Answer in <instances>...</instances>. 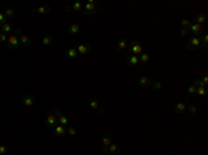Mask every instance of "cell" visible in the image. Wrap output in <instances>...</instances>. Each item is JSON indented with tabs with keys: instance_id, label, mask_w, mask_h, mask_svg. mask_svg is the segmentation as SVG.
I'll return each mask as SVG.
<instances>
[{
	"instance_id": "obj_3",
	"label": "cell",
	"mask_w": 208,
	"mask_h": 155,
	"mask_svg": "<svg viewBox=\"0 0 208 155\" xmlns=\"http://www.w3.org/2000/svg\"><path fill=\"white\" fill-rule=\"evenodd\" d=\"M15 35L18 36V40H20V44H22V46H31L32 44V39L29 37L28 35H25V33H22V31L21 29H15Z\"/></svg>"
},
{
	"instance_id": "obj_23",
	"label": "cell",
	"mask_w": 208,
	"mask_h": 155,
	"mask_svg": "<svg viewBox=\"0 0 208 155\" xmlns=\"http://www.w3.org/2000/svg\"><path fill=\"white\" fill-rule=\"evenodd\" d=\"M11 31H13V26L10 22H6V24L1 25V32H3V33L8 35V33H11Z\"/></svg>"
},
{
	"instance_id": "obj_12",
	"label": "cell",
	"mask_w": 208,
	"mask_h": 155,
	"mask_svg": "<svg viewBox=\"0 0 208 155\" xmlns=\"http://www.w3.org/2000/svg\"><path fill=\"white\" fill-rule=\"evenodd\" d=\"M189 31H190V33H193L194 36H197V35H201L203 33V28H201V25H198V24H193L192 22V25H190V28H189Z\"/></svg>"
},
{
	"instance_id": "obj_20",
	"label": "cell",
	"mask_w": 208,
	"mask_h": 155,
	"mask_svg": "<svg viewBox=\"0 0 208 155\" xmlns=\"http://www.w3.org/2000/svg\"><path fill=\"white\" fill-rule=\"evenodd\" d=\"M175 112L176 114H183V112H186V104L184 103L175 104Z\"/></svg>"
},
{
	"instance_id": "obj_37",
	"label": "cell",
	"mask_w": 208,
	"mask_h": 155,
	"mask_svg": "<svg viewBox=\"0 0 208 155\" xmlns=\"http://www.w3.org/2000/svg\"><path fill=\"white\" fill-rule=\"evenodd\" d=\"M196 86H189V89H187V92H189V94H196Z\"/></svg>"
},
{
	"instance_id": "obj_33",
	"label": "cell",
	"mask_w": 208,
	"mask_h": 155,
	"mask_svg": "<svg viewBox=\"0 0 208 155\" xmlns=\"http://www.w3.org/2000/svg\"><path fill=\"white\" fill-rule=\"evenodd\" d=\"M150 86H151L153 89H161V87H162V83H161V82H158V80H153Z\"/></svg>"
},
{
	"instance_id": "obj_21",
	"label": "cell",
	"mask_w": 208,
	"mask_h": 155,
	"mask_svg": "<svg viewBox=\"0 0 208 155\" xmlns=\"http://www.w3.org/2000/svg\"><path fill=\"white\" fill-rule=\"evenodd\" d=\"M205 21H207V15H205L204 12H200V14L196 15V24L201 25V24H204Z\"/></svg>"
},
{
	"instance_id": "obj_26",
	"label": "cell",
	"mask_w": 208,
	"mask_h": 155,
	"mask_svg": "<svg viewBox=\"0 0 208 155\" xmlns=\"http://www.w3.org/2000/svg\"><path fill=\"white\" fill-rule=\"evenodd\" d=\"M42 43H43L44 46H50V44L53 43V36L52 35H44L43 39H42Z\"/></svg>"
},
{
	"instance_id": "obj_11",
	"label": "cell",
	"mask_w": 208,
	"mask_h": 155,
	"mask_svg": "<svg viewBox=\"0 0 208 155\" xmlns=\"http://www.w3.org/2000/svg\"><path fill=\"white\" fill-rule=\"evenodd\" d=\"M125 62H126V65H129V67H136V65H139V57L137 56H128L126 57V60H125Z\"/></svg>"
},
{
	"instance_id": "obj_16",
	"label": "cell",
	"mask_w": 208,
	"mask_h": 155,
	"mask_svg": "<svg viewBox=\"0 0 208 155\" xmlns=\"http://www.w3.org/2000/svg\"><path fill=\"white\" fill-rule=\"evenodd\" d=\"M65 56H67V58H69V60H74V58H76V57H78V51H76V48H75V47L67 48V51H65Z\"/></svg>"
},
{
	"instance_id": "obj_10",
	"label": "cell",
	"mask_w": 208,
	"mask_h": 155,
	"mask_svg": "<svg viewBox=\"0 0 208 155\" xmlns=\"http://www.w3.org/2000/svg\"><path fill=\"white\" fill-rule=\"evenodd\" d=\"M89 105H90V108L92 109H94V111H97V112H100V114H103V108L100 107V104H99V101H97V98H90V101H89Z\"/></svg>"
},
{
	"instance_id": "obj_29",
	"label": "cell",
	"mask_w": 208,
	"mask_h": 155,
	"mask_svg": "<svg viewBox=\"0 0 208 155\" xmlns=\"http://www.w3.org/2000/svg\"><path fill=\"white\" fill-rule=\"evenodd\" d=\"M186 111H189L190 114H196V112H197V107L194 105V104H189V105H186Z\"/></svg>"
},
{
	"instance_id": "obj_2",
	"label": "cell",
	"mask_w": 208,
	"mask_h": 155,
	"mask_svg": "<svg viewBox=\"0 0 208 155\" xmlns=\"http://www.w3.org/2000/svg\"><path fill=\"white\" fill-rule=\"evenodd\" d=\"M128 50L131 53V56H139V54L143 53V46L139 42H133L132 40L131 43H128Z\"/></svg>"
},
{
	"instance_id": "obj_15",
	"label": "cell",
	"mask_w": 208,
	"mask_h": 155,
	"mask_svg": "<svg viewBox=\"0 0 208 155\" xmlns=\"http://www.w3.org/2000/svg\"><path fill=\"white\" fill-rule=\"evenodd\" d=\"M22 104H24L25 107H32L33 104H35L33 95H25V97H22Z\"/></svg>"
},
{
	"instance_id": "obj_40",
	"label": "cell",
	"mask_w": 208,
	"mask_h": 155,
	"mask_svg": "<svg viewBox=\"0 0 208 155\" xmlns=\"http://www.w3.org/2000/svg\"><path fill=\"white\" fill-rule=\"evenodd\" d=\"M0 32H1V25H0Z\"/></svg>"
},
{
	"instance_id": "obj_28",
	"label": "cell",
	"mask_w": 208,
	"mask_h": 155,
	"mask_svg": "<svg viewBox=\"0 0 208 155\" xmlns=\"http://www.w3.org/2000/svg\"><path fill=\"white\" fill-rule=\"evenodd\" d=\"M139 57V61L140 62H143V64H146V62H148L150 61V56H148L147 53H142L140 56H137Z\"/></svg>"
},
{
	"instance_id": "obj_19",
	"label": "cell",
	"mask_w": 208,
	"mask_h": 155,
	"mask_svg": "<svg viewBox=\"0 0 208 155\" xmlns=\"http://www.w3.org/2000/svg\"><path fill=\"white\" fill-rule=\"evenodd\" d=\"M200 42H201V46H203V48L204 50H207V46H208V35L205 33V32H203L200 35Z\"/></svg>"
},
{
	"instance_id": "obj_36",
	"label": "cell",
	"mask_w": 208,
	"mask_h": 155,
	"mask_svg": "<svg viewBox=\"0 0 208 155\" xmlns=\"http://www.w3.org/2000/svg\"><path fill=\"white\" fill-rule=\"evenodd\" d=\"M7 145H4V144H1V145H0V155H4L6 154V152H7Z\"/></svg>"
},
{
	"instance_id": "obj_35",
	"label": "cell",
	"mask_w": 208,
	"mask_h": 155,
	"mask_svg": "<svg viewBox=\"0 0 208 155\" xmlns=\"http://www.w3.org/2000/svg\"><path fill=\"white\" fill-rule=\"evenodd\" d=\"M7 39H8V35L0 32V42H1V43H7Z\"/></svg>"
},
{
	"instance_id": "obj_6",
	"label": "cell",
	"mask_w": 208,
	"mask_h": 155,
	"mask_svg": "<svg viewBox=\"0 0 208 155\" xmlns=\"http://www.w3.org/2000/svg\"><path fill=\"white\" fill-rule=\"evenodd\" d=\"M200 46H201V42H200V37H198V36H193L192 39L186 43V48H187V50H194V48L200 47Z\"/></svg>"
},
{
	"instance_id": "obj_30",
	"label": "cell",
	"mask_w": 208,
	"mask_h": 155,
	"mask_svg": "<svg viewBox=\"0 0 208 155\" xmlns=\"http://www.w3.org/2000/svg\"><path fill=\"white\" fill-rule=\"evenodd\" d=\"M190 25H192V21L190 20H186V18H184V20L180 21V26H182V28H190Z\"/></svg>"
},
{
	"instance_id": "obj_14",
	"label": "cell",
	"mask_w": 208,
	"mask_h": 155,
	"mask_svg": "<svg viewBox=\"0 0 208 155\" xmlns=\"http://www.w3.org/2000/svg\"><path fill=\"white\" fill-rule=\"evenodd\" d=\"M82 8H83V4L79 3V1H76V3H74L72 6H67L65 10H67V11H69V10H72V11H82Z\"/></svg>"
},
{
	"instance_id": "obj_13",
	"label": "cell",
	"mask_w": 208,
	"mask_h": 155,
	"mask_svg": "<svg viewBox=\"0 0 208 155\" xmlns=\"http://www.w3.org/2000/svg\"><path fill=\"white\" fill-rule=\"evenodd\" d=\"M128 47V40L125 39V37H121L119 40H118V43H117V47H115V51L117 53H121L124 48Z\"/></svg>"
},
{
	"instance_id": "obj_22",
	"label": "cell",
	"mask_w": 208,
	"mask_h": 155,
	"mask_svg": "<svg viewBox=\"0 0 208 155\" xmlns=\"http://www.w3.org/2000/svg\"><path fill=\"white\" fill-rule=\"evenodd\" d=\"M79 31H80V26L78 24H72L71 26H69V29H68V33L69 35H76V33H79Z\"/></svg>"
},
{
	"instance_id": "obj_32",
	"label": "cell",
	"mask_w": 208,
	"mask_h": 155,
	"mask_svg": "<svg viewBox=\"0 0 208 155\" xmlns=\"http://www.w3.org/2000/svg\"><path fill=\"white\" fill-rule=\"evenodd\" d=\"M196 94H198V95H205V94H207V87H197V89H196Z\"/></svg>"
},
{
	"instance_id": "obj_34",
	"label": "cell",
	"mask_w": 208,
	"mask_h": 155,
	"mask_svg": "<svg viewBox=\"0 0 208 155\" xmlns=\"http://www.w3.org/2000/svg\"><path fill=\"white\" fill-rule=\"evenodd\" d=\"M6 22H8V18L4 15V12H3V11H0V25L6 24Z\"/></svg>"
},
{
	"instance_id": "obj_8",
	"label": "cell",
	"mask_w": 208,
	"mask_h": 155,
	"mask_svg": "<svg viewBox=\"0 0 208 155\" xmlns=\"http://www.w3.org/2000/svg\"><path fill=\"white\" fill-rule=\"evenodd\" d=\"M52 130H53V134L57 136V137H63L64 134H67V127L61 126V125H56Z\"/></svg>"
},
{
	"instance_id": "obj_5",
	"label": "cell",
	"mask_w": 208,
	"mask_h": 155,
	"mask_svg": "<svg viewBox=\"0 0 208 155\" xmlns=\"http://www.w3.org/2000/svg\"><path fill=\"white\" fill-rule=\"evenodd\" d=\"M44 123H46V126L47 127H54L56 125H58V120H57V115L54 114V111H50V114L47 115V118H46V120H44Z\"/></svg>"
},
{
	"instance_id": "obj_39",
	"label": "cell",
	"mask_w": 208,
	"mask_h": 155,
	"mask_svg": "<svg viewBox=\"0 0 208 155\" xmlns=\"http://www.w3.org/2000/svg\"><path fill=\"white\" fill-rule=\"evenodd\" d=\"M179 32H180V35H187L189 33V28H182V26H180V29H179Z\"/></svg>"
},
{
	"instance_id": "obj_7",
	"label": "cell",
	"mask_w": 208,
	"mask_h": 155,
	"mask_svg": "<svg viewBox=\"0 0 208 155\" xmlns=\"http://www.w3.org/2000/svg\"><path fill=\"white\" fill-rule=\"evenodd\" d=\"M76 51H78V54H88V53L92 51V44L90 43H80L78 47H76Z\"/></svg>"
},
{
	"instance_id": "obj_31",
	"label": "cell",
	"mask_w": 208,
	"mask_h": 155,
	"mask_svg": "<svg viewBox=\"0 0 208 155\" xmlns=\"http://www.w3.org/2000/svg\"><path fill=\"white\" fill-rule=\"evenodd\" d=\"M67 133H68L69 136H75L76 133H78V129H76L75 126H69L68 129H67Z\"/></svg>"
},
{
	"instance_id": "obj_9",
	"label": "cell",
	"mask_w": 208,
	"mask_h": 155,
	"mask_svg": "<svg viewBox=\"0 0 208 155\" xmlns=\"http://www.w3.org/2000/svg\"><path fill=\"white\" fill-rule=\"evenodd\" d=\"M103 152H108V154H119V145L118 144H110L108 147H103Z\"/></svg>"
},
{
	"instance_id": "obj_27",
	"label": "cell",
	"mask_w": 208,
	"mask_h": 155,
	"mask_svg": "<svg viewBox=\"0 0 208 155\" xmlns=\"http://www.w3.org/2000/svg\"><path fill=\"white\" fill-rule=\"evenodd\" d=\"M3 12H4V15L7 17V18H13V17L15 15V10H14V8H11V7L6 8Z\"/></svg>"
},
{
	"instance_id": "obj_38",
	"label": "cell",
	"mask_w": 208,
	"mask_h": 155,
	"mask_svg": "<svg viewBox=\"0 0 208 155\" xmlns=\"http://www.w3.org/2000/svg\"><path fill=\"white\" fill-rule=\"evenodd\" d=\"M201 82L204 83V86L207 87V84H208V76H207V73L205 75H203V78H201Z\"/></svg>"
},
{
	"instance_id": "obj_17",
	"label": "cell",
	"mask_w": 208,
	"mask_h": 155,
	"mask_svg": "<svg viewBox=\"0 0 208 155\" xmlns=\"http://www.w3.org/2000/svg\"><path fill=\"white\" fill-rule=\"evenodd\" d=\"M151 78H148V76H143V78H140L139 79V84L142 87H148L150 84H151Z\"/></svg>"
},
{
	"instance_id": "obj_24",
	"label": "cell",
	"mask_w": 208,
	"mask_h": 155,
	"mask_svg": "<svg viewBox=\"0 0 208 155\" xmlns=\"http://www.w3.org/2000/svg\"><path fill=\"white\" fill-rule=\"evenodd\" d=\"M57 120H58V125H61V126H67V125H68V118H67V116H65L64 114L58 115Z\"/></svg>"
},
{
	"instance_id": "obj_18",
	"label": "cell",
	"mask_w": 208,
	"mask_h": 155,
	"mask_svg": "<svg viewBox=\"0 0 208 155\" xmlns=\"http://www.w3.org/2000/svg\"><path fill=\"white\" fill-rule=\"evenodd\" d=\"M32 12H38V14H49L50 12V7L49 6H40L32 10Z\"/></svg>"
},
{
	"instance_id": "obj_1",
	"label": "cell",
	"mask_w": 208,
	"mask_h": 155,
	"mask_svg": "<svg viewBox=\"0 0 208 155\" xmlns=\"http://www.w3.org/2000/svg\"><path fill=\"white\" fill-rule=\"evenodd\" d=\"M82 11H83V14L86 17H92L96 14L97 11V4L93 1V0H89L88 3L83 4V8H82Z\"/></svg>"
},
{
	"instance_id": "obj_25",
	"label": "cell",
	"mask_w": 208,
	"mask_h": 155,
	"mask_svg": "<svg viewBox=\"0 0 208 155\" xmlns=\"http://www.w3.org/2000/svg\"><path fill=\"white\" fill-rule=\"evenodd\" d=\"M101 144H103V147H108V145L111 144V136L104 134L103 137H101Z\"/></svg>"
},
{
	"instance_id": "obj_4",
	"label": "cell",
	"mask_w": 208,
	"mask_h": 155,
	"mask_svg": "<svg viewBox=\"0 0 208 155\" xmlns=\"http://www.w3.org/2000/svg\"><path fill=\"white\" fill-rule=\"evenodd\" d=\"M7 47L10 50H17L20 47V40H18V36L15 33H11L8 35V39H7Z\"/></svg>"
}]
</instances>
